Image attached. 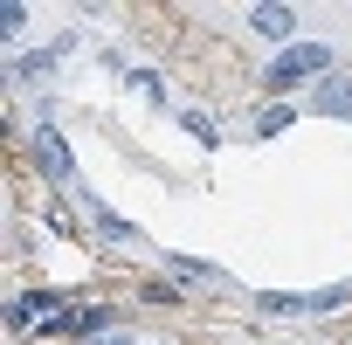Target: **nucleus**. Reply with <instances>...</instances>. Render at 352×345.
Masks as SVG:
<instances>
[{
    "mask_svg": "<svg viewBox=\"0 0 352 345\" xmlns=\"http://www.w3.org/2000/svg\"><path fill=\"white\" fill-rule=\"evenodd\" d=\"M56 63H63V42H49V49H28V56L14 63V76H21V83H35V76H49Z\"/></svg>",
    "mask_w": 352,
    "mask_h": 345,
    "instance_id": "423d86ee",
    "label": "nucleus"
},
{
    "mask_svg": "<svg viewBox=\"0 0 352 345\" xmlns=\"http://www.w3.org/2000/svg\"><path fill=\"white\" fill-rule=\"evenodd\" d=\"M28 28V8H14V0H8V8H0V35H21Z\"/></svg>",
    "mask_w": 352,
    "mask_h": 345,
    "instance_id": "f8f14e48",
    "label": "nucleus"
},
{
    "mask_svg": "<svg viewBox=\"0 0 352 345\" xmlns=\"http://www.w3.org/2000/svg\"><path fill=\"white\" fill-rule=\"evenodd\" d=\"M249 28H256V35H270V42H290V35H297V14H290V8H256V14H249Z\"/></svg>",
    "mask_w": 352,
    "mask_h": 345,
    "instance_id": "7ed1b4c3",
    "label": "nucleus"
},
{
    "mask_svg": "<svg viewBox=\"0 0 352 345\" xmlns=\"http://www.w3.org/2000/svg\"><path fill=\"white\" fill-rule=\"evenodd\" d=\"M180 124H187V131H194V138H201V145H221V131H214V118H208V111H187V118H180Z\"/></svg>",
    "mask_w": 352,
    "mask_h": 345,
    "instance_id": "1a4fd4ad",
    "label": "nucleus"
},
{
    "mask_svg": "<svg viewBox=\"0 0 352 345\" xmlns=\"http://www.w3.org/2000/svg\"><path fill=\"white\" fill-rule=\"evenodd\" d=\"M104 345H131V338H104Z\"/></svg>",
    "mask_w": 352,
    "mask_h": 345,
    "instance_id": "4468645a",
    "label": "nucleus"
},
{
    "mask_svg": "<svg viewBox=\"0 0 352 345\" xmlns=\"http://www.w3.org/2000/svg\"><path fill=\"white\" fill-rule=\"evenodd\" d=\"M97 221H104V235H118V242H138V228H131L124 214H111V208H97Z\"/></svg>",
    "mask_w": 352,
    "mask_h": 345,
    "instance_id": "9d476101",
    "label": "nucleus"
},
{
    "mask_svg": "<svg viewBox=\"0 0 352 345\" xmlns=\"http://www.w3.org/2000/svg\"><path fill=\"white\" fill-rule=\"evenodd\" d=\"M111 324V311L104 304H63V311H49V324L35 331V338H63V345H83V338H97Z\"/></svg>",
    "mask_w": 352,
    "mask_h": 345,
    "instance_id": "f257e3e1",
    "label": "nucleus"
},
{
    "mask_svg": "<svg viewBox=\"0 0 352 345\" xmlns=\"http://www.w3.org/2000/svg\"><path fill=\"white\" fill-rule=\"evenodd\" d=\"M283 56H290L304 76H324V69H331V42H290Z\"/></svg>",
    "mask_w": 352,
    "mask_h": 345,
    "instance_id": "20e7f679",
    "label": "nucleus"
},
{
    "mask_svg": "<svg viewBox=\"0 0 352 345\" xmlns=\"http://www.w3.org/2000/svg\"><path fill=\"white\" fill-rule=\"evenodd\" d=\"M290 118H297V111H283V104H276V111H263V118H256V131H263V138H276Z\"/></svg>",
    "mask_w": 352,
    "mask_h": 345,
    "instance_id": "9b49d317",
    "label": "nucleus"
},
{
    "mask_svg": "<svg viewBox=\"0 0 352 345\" xmlns=\"http://www.w3.org/2000/svg\"><path fill=\"white\" fill-rule=\"evenodd\" d=\"M318 111H352V83L324 76V83H318Z\"/></svg>",
    "mask_w": 352,
    "mask_h": 345,
    "instance_id": "0eeeda50",
    "label": "nucleus"
},
{
    "mask_svg": "<svg viewBox=\"0 0 352 345\" xmlns=\"http://www.w3.org/2000/svg\"><path fill=\"white\" fill-rule=\"evenodd\" d=\"M35 159H42V172L49 180H76V159H69V145H63V131H35Z\"/></svg>",
    "mask_w": 352,
    "mask_h": 345,
    "instance_id": "f03ea898",
    "label": "nucleus"
},
{
    "mask_svg": "<svg viewBox=\"0 0 352 345\" xmlns=\"http://www.w3.org/2000/svg\"><path fill=\"white\" fill-rule=\"evenodd\" d=\"M131 90H138V97H166V83H159L152 69H138V76H131Z\"/></svg>",
    "mask_w": 352,
    "mask_h": 345,
    "instance_id": "ddd939ff",
    "label": "nucleus"
},
{
    "mask_svg": "<svg viewBox=\"0 0 352 345\" xmlns=\"http://www.w3.org/2000/svg\"><path fill=\"white\" fill-rule=\"evenodd\" d=\"M345 297H352V290H345V283H331V290H311V297H304V311L318 318V311H338Z\"/></svg>",
    "mask_w": 352,
    "mask_h": 345,
    "instance_id": "6e6552de",
    "label": "nucleus"
},
{
    "mask_svg": "<svg viewBox=\"0 0 352 345\" xmlns=\"http://www.w3.org/2000/svg\"><path fill=\"white\" fill-rule=\"evenodd\" d=\"M42 311H63V304H56L49 290H28V297H14V311H8V324H14V331H28V324H35Z\"/></svg>",
    "mask_w": 352,
    "mask_h": 345,
    "instance_id": "39448f33",
    "label": "nucleus"
}]
</instances>
